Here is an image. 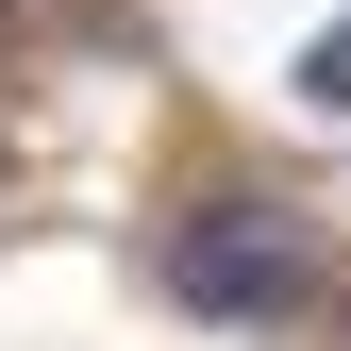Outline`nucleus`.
I'll use <instances>...</instances> for the list:
<instances>
[{"mask_svg": "<svg viewBox=\"0 0 351 351\" xmlns=\"http://www.w3.org/2000/svg\"><path fill=\"white\" fill-rule=\"evenodd\" d=\"M301 101H318V117L351 101V34H318V51H301Z\"/></svg>", "mask_w": 351, "mask_h": 351, "instance_id": "nucleus-2", "label": "nucleus"}, {"mask_svg": "<svg viewBox=\"0 0 351 351\" xmlns=\"http://www.w3.org/2000/svg\"><path fill=\"white\" fill-rule=\"evenodd\" d=\"M0 201H17V167H0Z\"/></svg>", "mask_w": 351, "mask_h": 351, "instance_id": "nucleus-3", "label": "nucleus"}, {"mask_svg": "<svg viewBox=\"0 0 351 351\" xmlns=\"http://www.w3.org/2000/svg\"><path fill=\"white\" fill-rule=\"evenodd\" d=\"M151 285L184 301V318H301L318 301V234H301L285 201H184L167 217V251H151Z\"/></svg>", "mask_w": 351, "mask_h": 351, "instance_id": "nucleus-1", "label": "nucleus"}]
</instances>
